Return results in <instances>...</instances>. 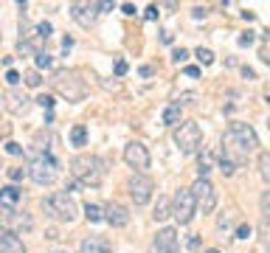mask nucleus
I'll use <instances>...</instances> for the list:
<instances>
[{
  "instance_id": "nucleus-1",
  "label": "nucleus",
  "mask_w": 270,
  "mask_h": 253,
  "mask_svg": "<svg viewBox=\"0 0 270 253\" xmlns=\"http://www.w3.org/2000/svg\"><path fill=\"white\" fill-rule=\"evenodd\" d=\"M259 147V135L256 129L250 124H245V121H234V124L225 129L223 135V152L231 158L234 155V161L239 163L245 155H250V152H256Z\"/></svg>"
},
{
  "instance_id": "nucleus-2",
  "label": "nucleus",
  "mask_w": 270,
  "mask_h": 253,
  "mask_svg": "<svg viewBox=\"0 0 270 253\" xmlns=\"http://www.w3.org/2000/svg\"><path fill=\"white\" fill-rule=\"evenodd\" d=\"M70 174H73V183H82V186H101L104 180V161L99 155H88L82 152L76 158H70Z\"/></svg>"
},
{
  "instance_id": "nucleus-3",
  "label": "nucleus",
  "mask_w": 270,
  "mask_h": 253,
  "mask_svg": "<svg viewBox=\"0 0 270 253\" xmlns=\"http://www.w3.org/2000/svg\"><path fill=\"white\" fill-rule=\"evenodd\" d=\"M54 90L68 99V102H82L85 93H88V84L85 79H79L76 70H56L54 73Z\"/></svg>"
},
{
  "instance_id": "nucleus-4",
  "label": "nucleus",
  "mask_w": 270,
  "mask_h": 253,
  "mask_svg": "<svg viewBox=\"0 0 270 253\" xmlns=\"http://www.w3.org/2000/svg\"><path fill=\"white\" fill-rule=\"evenodd\" d=\"M45 214L51 219H59V222H73L76 219V203L65 194V191H54L43 200Z\"/></svg>"
},
{
  "instance_id": "nucleus-5",
  "label": "nucleus",
  "mask_w": 270,
  "mask_h": 253,
  "mask_svg": "<svg viewBox=\"0 0 270 253\" xmlns=\"http://www.w3.org/2000/svg\"><path fill=\"white\" fill-rule=\"evenodd\" d=\"M175 144L183 155H194L202 144V129L197 121H180L175 126Z\"/></svg>"
},
{
  "instance_id": "nucleus-6",
  "label": "nucleus",
  "mask_w": 270,
  "mask_h": 253,
  "mask_svg": "<svg viewBox=\"0 0 270 253\" xmlns=\"http://www.w3.org/2000/svg\"><path fill=\"white\" fill-rule=\"evenodd\" d=\"M28 177H31L37 186H51L56 180V161L51 158V155L34 158L31 166H28Z\"/></svg>"
},
{
  "instance_id": "nucleus-7",
  "label": "nucleus",
  "mask_w": 270,
  "mask_h": 253,
  "mask_svg": "<svg viewBox=\"0 0 270 253\" xmlns=\"http://www.w3.org/2000/svg\"><path fill=\"white\" fill-rule=\"evenodd\" d=\"M169 211H172V217L178 219L180 225H189L191 219H194V214H197V203H194V197H191L189 189H180L178 194H175Z\"/></svg>"
},
{
  "instance_id": "nucleus-8",
  "label": "nucleus",
  "mask_w": 270,
  "mask_h": 253,
  "mask_svg": "<svg viewBox=\"0 0 270 253\" xmlns=\"http://www.w3.org/2000/svg\"><path fill=\"white\" fill-rule=\"evenodd\" d=\"M189 191H191V197H194L197 208H202V214H211L214 208H217V191H214V186H211L208 177H197Z\"/></svg>"
},
{
  "instance_id": "nucleus-9",
  "label": "nucleus",
  "mask_w": 270,
  "mask_h": 253,
  "mask_svg": "<svg viewBox=\"0 0 270 253\" xmlns=\"http://www.w3.org/2000/svg\"><path fill=\"white\" fill-rule=\"evenodd\" d=\"M124 163H127L130 169H135V174H144L146 169H149V163H152V158H149V149H146L141 141L127 144V147H124Z\"/></svg>"
},
{
  "instance_id": "nucleus-10",
  "label": "nucleus",
  "mask_w": 270,
  "mask_h": 253,
  "mask_svg": "<svg viewBox=\"0 0 270 253\" xmlns=\"http://www.w3.org/2000/svg\"><path fill=\"white\" fill-rule=\"evenodd\" d=\"M127 191H130V197H133L135 206H146V203L152 200L155 183H152V177H146V174H133V177H130V183H127Z\"/></svg>"
},
{
  "instance_id": "nucleus-11",
  "label": "nucleus",
  "mask_w": 270,
  "mask_h": 253,
  "mask_svg": "<svg viewBox=\"0 0 270 253\" xmlns=\"http://www.w3.org/2000/svg\"><path fill=\"white\" fill-rule=\"evenodd\" d=\"M0 228L3 231H11V233H17V231H31L34 228V219L31 214H25V211H14V208H0Z\"/></svg>"
},
{
  "instance_id": "nucleus-12",
  "label": "nucleus",
  "mask_w": 270,
  "mask_h": 253,
  "mask_svg": "<svg viewBox=\"0 0 270 253\" xmlns=\"http://www.w3.org/2000/svg\"><path fill=\"white\" fill-rule=\"evenodd\" d=\"M101 219H107L112 228H127L130 225V211L121 203H107L101 208Z\"/></svg>"
},
{
  "instance_id": "nucleus-13",
  "label": "nucleus",
  "mask_w": 270,
  "mask_h": 253,
  "mask_svg": "<svg viewBox=\"0 0 270 253\" xmlns=\"http://www.w3.org/2000/svg\"><path fill=\"white\" fill-rule=\"evenodd\" d=\"M152 253H178V231L175 228H160L155 242H152Z\"/></svg>"
},
{
  "instance_id": "nucleus-14",
  "label": "nucleus",
  "mask_w": 270,
  "mask_h": 253,
  "mask_svg": "<svg viewBox=\"0 0 270 253\" xmlns=\"http://www.w3.org/2000/svg\"><path fill=\"white\" fill-rule=\"evenodd\" d=\"M68 12H70V17H73L82 28H90V25L96 23V14H99L96 12V3H70Z\"/></svg>"
},
{
  "instance_id": "nucleus-15",
  "label": "nucleus",
  "mask_w": 270,
  "mask_h": 253,
  "mask_svg": "<svg viewBox=\"0 0 270 253\" xmlns=\"http://www.w3.org/2000/svg\"><path fill=\"white\" fill-rule=\"evenodd\" d=\"M3 102H6V110L14 115H25L28 113V107H31V99L25 96V93L20 90H9L6 96H3Z\"/></svg>"
},
{
  "instance_id": "nucleus-16",
  "label": "nucleus",
  "mask_w": 270,
  "mask_h": 253,
  "mask_svg": "<svg viewBox=\"0 0 270 253\" xmlns=\"http://www.w3.org/2000/svg\"><path fill=\"white\" fill-rule=\"evenodd\" d=\"M79 253H112V245L107 236H85L79 245Z\"/></svg>"
},
{
  "instance_id": "nucleus-17",
  "label": "nucleus",
  "mask_w": 270,
  "mask_h": 253,
  "mask_svg": "<svg viewBox=\"0 0 270 253\" xmlns=\"http://www.w3.org/2000/svg\"><path fill=\"white\" fill-rule=\"evenodd\" d=\"M0 253H25V245L17 233L0 228Z\"/></svg>"
},
{
  "instance_id": "nucleus-18",
  "label": "nucleus",
  "mask_w": 270,
  "mask_h": 253,
  "mask_svg": "<svg viewBox=\"0 0 270 253\" xmlns=\"http://www.w3.org/2000/svg\"><path fill=\"white\" fill-rule=\"evenodd\" d=\"M20 197H22V191L17 186H3L0 189V208H14L20 203Z\"/></svg>"
},
{
  "instance_id": "nucleus-19",
  "label": "nucleus",
  "mask_w": 270,
  "mask_h": 253,
  "mask_svg": "<svg viewBox=\"0 0 270 253\" xmlns=\"http://www.w3.org/2000/svg\"><path fill=\"white\" fill-rule=\"evenodd\" d=\"M163 124L166 126H178L180 124V104H169L166 110H163Z\"/></svg>"
},
{
  "instance_id": "nucleus-20",
  "label": "nucleus",
  "mask_w": 270,
  "mask_h": 253,
  "mask_svg": "<svg viewBox=\"0 0 270 253\" xmlns=\"http://www.w3.org/2000/svg\"><path fill=\"white\" fill-rule=\"evenodd\" d=\"M70 144H73V147H85V144H88V129H85V124H76L70 129Z\"/></svg>"
},
{
  "instance_id": "nucleus-21",
  "label": "nucleus",
  "mask_w": 270,
  "mask_h": 253,
  "mask_svg": "<svg viewBox=\"0 0 270 253\" xmlns=\"http://www.w3.org/2000/svg\"><path fill=\"white\" fill-rule=\"evenodd\" d=\"M259 177L265 183L270 180V152H259Z\"/></svg>"
},
{
  "instance_id": "nucleus-22",
  "label": "nucleus",
  "mask_w": 270,
  "mask_h": 253,
  "mask_svg": "<svg viewBox=\"0 0 270 253\" xmlns=\"http://www.w3.org/2000/svg\"><path fill=\"white\" fill-rule=\"evenodd\" d=\"M220 172H223L225 177H231V174L236 172V161H234V158H228L225 152L220 155Z\"/></svg>"
},
{
  "instance_id": "nucleus-23",
  "label": "nucleus",
  "mask_w": 270,
  "mask_h": 253,
  "mask_svg": "<svg viewBox=\"0 0 270 253\" xmlns=\"http://www.w3.org/2000/svg\"><path fill=\"white\" fill-rule=\"evenodd\" d=\"M166 217H172V211H169V203L160 197V200H158V206H155V219H158V222H163Z\"/></svg>"
},
{
  "instance_id": "nucleus-24",
  "label": "nucleus",
  "mask_w": 270,
  "mask_h": 253,
  "mask_svg": "<svg viewBox=\"0 0 270 253\" xmlns=\"http://www.w3.org/2000/svg\"><path fill=\"white\" fill-rule=\"evenodd\" d=\"M28 87H40L43 84V76H40V70H25V76H20Z\"/></svg>"
},
{
  "instance_id": "nucleus-25",
  "label": "nucleus",
  "mask_w": 270,
  "mask_h": 253,
  "mask_svg": "<svg viewBox=\"0 0 270 253\" xmlns=\"http://www.w3.org/2000/svg\"><path fill=\"white\" fill-rule=\"evenodd\" d=\"M34 62H37V68H34V70H40V68H51V65H54V59H51V54H45V51H40V54H34Z\"/></svg>"
},
{
  "instance_id": "nucleus-26",
  "label": "nucleus",
  "mask_w": 270,
  "mask_h": 253,
  "mask_svg": "<svg viewBox=\"0 0 270 253\" xmlns=\"http://www.w3.org/2000/svg\"><path fill=\"white\" fill-rule=\"evenodd\" d=\"M85 217H88V222H101V208L88 203V206H85Z\"/></svg>"
},
{
  "instance_id": "nucleus-27",
  "label": "nucleus",
  "mask_w": 270,
  "mask_h": 253,
  "mask_svg": "<svg viewBox=\"0 0 270 253\" xmlns=\"http://www.w3.org/2000/svg\"><path fill=\"white\" fill-rule=\"evenodd\" d=\"M194 57L200 59V65H211V62H214V54L208 51V48H197V51H194Z\"/></svg>"
},
{
  "instance_id": "nucleus-28",
  "label": "nucleus",
  "mask_w": 270,
  "mask_h": 253,
  "mask_svg": "<svg viewBox=\"0 0 270 253\" xmlns=\"http://www.w3.org/2000/svg\"><path fill=\"white\" fill-rule=\"evenodd\" d=\"M186 59H189V51H186V48H175V54H172V62H175V65H183Z\"/></svg>"
},
{
  "instance_id": "nucleus-29",
  "label": "nucleus",
  "mask_w": 270,
  "mask_h": 253,
  "mask_svg": "<svg viewBox=\"0 0 270 253\" xmlns=\"http://www.w3.org/2000/svg\"><path fill=\"white\" fill-rule=\"evenodd\" d=\"M37 104H40L43 110H54V96H51V93H43V96L37 99Z\"/></svg>"
},
{
  "instance_id": "nucleus-30",
  "label": "nucleus",
  "mask_w": 270,
  "mask_h": 253,
  "mask_svg": "<svg viewBox=\"0 0 270 253\" xmlns=\"http://www.w3.org/2000/svg\"><path fill=\"white\" fill-rule=\"evenodd\" d=\"M205 14H208L205 6H194V9H191V17H194V20H205Z\"/></svg>"
},
{
  "instance_id": "nucleus-31",
  "label": "nucleus",
  "mask_w": 270,
  "mask_h": 253,
  "mask_svg": "<svg viewBox=\"0 0 270 253\" xmlns=\"http://www.w3.org/2000/svg\"><path fill=\"white\" fill-rule=\"evenodd\" d=\"M158 14H160V12H158V6H155V3L144 9V17H146V20H158Z\"/></svg>"
},
{
  "instance_id": "nucleus-32",
  "label": "nucleus",
  "mask_w": 270,
  "mask_h": 253,
  "mask_svg": "<svg viewBox=\"0 0 270 253\" xmlns=\"http://www.w3.org/2000/svg\"><path fill=\"white\" fill-rule=\"evenodd\" d=\"M6 152L17 158V155H22V147H20V144H14V141H9V144H6Z\"/></svg>"
},
{
  "instance_id": "nucleus-33",
  "label": "nucleus",
  "mask_w": 270,
  "mask_h": 253,
  "mask_svg": "<svg viewBox=\"0 0 270 253\" xmlns=\"http://www.w3.org/2000/svg\"><path fill=\"white\" fill-rule=\"evenodd\" d=\"M22 174H25V169H17V166H14V169H9V180L17 183V180H22Z\"/></svg>"
},
{
  "instance_id": "nucleus-34",
  "label": "nucleus",
  "mask_w": 270,
  "mask_h": 253,
  "mask_svg": "<svg viewBox=\"0 0 270 253\" xmlns=\"http://www.w3.org/2000/svg\"><path fill=\"white\" fill-rule=\"evenodd\" d=\"M250 233H253V231H250V225H239V228H236V239H248Z\"/></svg>"
},
{
  "instance_id": "nucleus-35",
  "label": "nucleus",
  "mask_w": 270,
  "mask_h": 253,
  "mask_svg": "<svg viewBox=\"0 0 270 253\" xmlns=\"http://www.w3.org/2000/svg\"><path fill=\"white\" fill-rule=\"evenodd\" d=\"M250 42H253V31H245L239 37V45H250Z\"/></svg>"
},
{
  "instance_id": "nucleus-36",
  "label": "nucleus",
  "mask_w": 270,
  "mask_h": 253,
  "mask_svg": "<svg viewBox=\"0 0 270 253\" xmlns=\"http://www.w3.org/2000/svg\"><path fill=\"white\" fill-rule=\"evenodd\" d=\"M124 73H127V62L118 59V62H115V76H124Z\"/></svg>"
},
{
  "instance_id": "nucleus-37",
  "label": "nucleus",
  "mask_w": 270,
  "mask_h": 253,
  "mask_svg": "<svg viewBox=\"0 0 270 253\" xmlns=\"http://www.w3.org/2000/svg\"><path fill=\"white\" fill-rule=\"evenodd\" d=\"M6 82H9V84H17V82H20V73H17V70H9V73H6Z\"/></svg>"
},
{
  "instance_id": "nucleus-38",
  "label": "nucleus",
  "mask_w": 270,
  "mask_h": 253,
  "mask_svg": "<svg viewBox=\"0 0 270 253\" xmlns=\"http://www.w3.org/2000/svg\"><path fill=\"white\" fill-rule=\"evenodd\" d=\"M121 12H124V14H127V17H133V14H135V12H138V9H135L133 3H124V6H121Z\"/></svg>"
},
{
  "instance_id": "nucleus-39",
  "label": "nucleus",
  "mask_w": 270,
  "mask_h": 253,
  "mask_svg": "<svg viewBox=\"0 0 270 253\" xmlns=\"http://www.w3.org/2000/svg\"><path fill=\"white\" fill-rule=\"evenodd\" d=\"M186 76L197 79V76H200V68H197V65H189V68H186Z\"/></svg>"
},
{
  "instance_id": "nucleus-40",
  "label": "nucleus",
  "mask_w": 270,
  "mask_h": 253,
  "mask_svg": "<svg viewBox=\"0 0 270 253\" xmlns=\"http://www.w3.org/2000/svg\"><path fill=\"white\" fill-rule=\"evenodd\" d=\"M172 40H175V37H172V31H160V42H166V45H169Z\"/></svg>"
},
{
  "instance_id": "nucleus-41",
  "label": "nucleus",
  "mask_w": 270,
  "mask_h": 253,
  "mask_svg": "<svg viewBox=\"0 0 270 253\" xmlns=\"http://www.w3.org/2000/svg\"><path fill=\"white\" fill-rule=\"evenodd\" d=\"M70 48H73V37H65L62 40V51H70Z\"/></svg>"
},
{
  "instance_id": "nucleus-42",
  "label": "nucleus",
  "mask_w": 270,
  "mask_h": 253,
  "mask_svg": "<svg viewBox=\"0 0 270 253\" xmlns=\"http://www.w3.org/2000/svg\"><path fill=\"white\" fill-rule=\"evenodd\" d=\"M242 73H245V79H256V73H253V68H242Z\"/></svg>"
},
{
  "instance_id": "nucleus-43",
  "label": "nucleus",
  "mask_w": 270,
  "mask_h": 253,
  "mask_svg": "<svg viewBox=\"0 0 270 253\" xmlns=\"http://www.w3.org/2000/svg\"><path fill=\"white\" fill-rule=\"evenodd\" d=\"M205 253H220V251H217V248H208V251H205Z\"/></svg>"
}]
</instances>
